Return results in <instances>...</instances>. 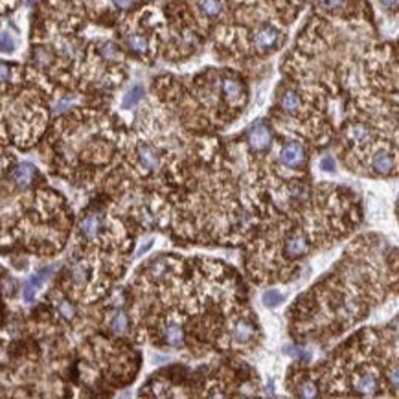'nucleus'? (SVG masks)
<instances>
[{"label": "nucleus", "instance_id": "nucleus-1", "mask_svg": "<svg viewBox=\"0 0 399 399\" xmlns=\"http://www.w3.org/2000/svg\"><path fill=\"white\" fill-rule=\"evenodd\" d=\"M55 267H46V269H41L37 274H33L28 282L24 283V289H22V298H24V302H33L35 300V295H37V291L45 285V282L48 280L51 272H53Z\"/></svg>", "mask_w": 399, "mask_h": 399}, {"label": "nucleus", "instance_id": "nucleus-2", "mask_svg": "<svg viewBox=\"0 0 399 399\" xmlns=\"http://www.w3.org/2000/svg\"><path fill=\"white\" fill-rule=\"evenodd\" d=\"M280 43H282V33L278 32L276 28L265 26V28H261V30L256 33L257 50L269 51V50H272V48H278Z\"/></svg>", "mask_w": 399, "mask_h": 399}, {"label": "nucleus", "instance_id": "nucleus-3", "mask_svg": "<svg viewBox=\"0 0 399 399\" xmlns=\"http://www.w3.org/2000/svg\"><path fill=\"white\" fill-rule=\"evenodd\" d=\"M280 160L287 167H298L303 162V148L298 142H289L282 148L280 153Z\"/></svg>", "mask_w": 399, "mask_h": 399}, {"label": "nucleus", "instance_id": "nucleus-4", "mask_svg": "<svg viewBox=\"0 0 399 399\" xmlns=\"http://www.w3.org/2000/svg\"><path fill=\"white\" fill-rule=\"evenodd\" d=\"M249 142L254 151H265L270 146V131L265 125H254L249 133Z\"/></svg>", "mask_w": 399, "mask_h": 399}, {"label": "nucleus", "instance_id": "nucleus-5", "mask_svg": "<svg viewBox=\"0 0 399 399\" xmlns=\"http://www.w3.org/2000/svg\"><path fill=\"white\" fill-rule=\"evenodd\" d=\"M11 177L19 186H28V184H32L33 177H35V167L30 162H22L13 169Z\"/></svg>", "mask_w": 399, "mask_h": 399}, {"label": "nucleus", "instance_id": "nucleus-6", "mask_svg": "<svg viewBox=\"0 0 399 399\" xmlns=\"http://www.w3.org/2000/svg\"><path fill=\"white\" fill-rule=\"evenodd\" d=\"M307 249L309 247H307L305 238H302V236H293V238L287 241V249H285V252H287V256L289 257H300L307 252Z\"/></svg>", "mask_w": 399, "mask_h": 399}, {"label": "nucleus", "instance_id": "nucleus-7", "mask_svg": "<svg viewBox=\"0 0 399 399\" xmlns=\"http://www.w3.org/2000/svg\"><path fill=\"white\" fill-rule=\"evenodd\" d=\"M372 166H373V169H375L377 173H381V175H388V173H390V171H392L394 162H392V158H390V154L385 153V151H379V153L373 154Z\"/></svg>", "mask_w": 399, "mask_h": 399}, {"label": "nucleus", "instance_id": "nucleus-8", "mask_svg": "<svg viewBox=\"0 0 399 399\" xmlns=\"http://www.w3.org/2000/svg\"><path fill=\"white\" fill-rule=\"evenodd\" d=\"M355 390L360 394H373L377 390V379H375V375L373 373H364V375H360L359 379L355 381Z\"/></svg>", "mask_w": 399, "mask_h": 399}, {"label": "nucleus", "instance_id": "nucleus-9", "mask_svg": "<svg viewBox=\"0 0 399 399\" xmlns=\"http://www.w3.org/2000/svg\"><path fill=\"white\" fill-rule=\"evenodd\" d=\"M140 160L149 169H154V167L158 166V156H156V153H154V149L151 146H140Z\"/></svg>", "mask_w": 399, "mask_h": 399}, {"label": "nucleus", "instance_id": "nucleus-10", "mask_svg": "<svg viewBox=\"0 0 399 399\" xmlns=\"http://www.w3.org/2000/svg\"><path fill=\"white\" fill-rule=\"evenodd\" d=\"M282 107H283V110H287V112H291V114H295L296 110L300 109V96H298L296 92H293V90L285 92V94L282 96Z\"/></svg>", "mask_w": 399, "mask_h": 399}, {"label": "nucleus", "instance_id": "nucleus-11", "mask_svg": "<svg viewBox=\"0 0 399 399\" xmlns=\"http://www.w3.org/2000/svg\"><path fill=\"white\" fill-rule=\"evenodd\" d=\"M100 225H101V221H100L98 215H87V217L81 221V232H83L87 238H92V236H96Z\"/></svg>", "mask_w": 399, "mask_h": 399}, {"label": "nucleus", "instance_id": "nucleus-12", "mask_svg": "<svg viewBox=\"0 0 399 399\" xmlns=\"http://www.w3.org/2000/svg\"><path fill=\"white\" fill-rule=\"evenodd\" d=\"M142 96H144V87H140V85L133 87V89L125 94V98H123V103H122L123 109H133L136 103L142 100Z\"/></svg>", "mask_w": 399, "mask_h": 399}, {"label": "nucleus", "instance_id": "nucleus-13", "mask_svg": "<svg viewBox=\"0 0 399 399\" xmlns=\"http://www.w3.org/2000/svg\"><path fill=\"white\" fill-rule=\"evenodd\" d=\"M252 335H254V329L249 322H238V326L234 329V337H236V341L238 342H247L250 339Z\"/></svg>", "mask_w": 399, "mask_h": 399}, {"label": "nucleus", "instance_id": "nucleus-14", "mask_svg": "<svg viewBox=\"0 0 399 399\" xmlns=\"http://www.w3.org/2000/svg\"><path fill=\"white\" fill-rule=\"evenodd\" d=\"M166 341L169 346H180L182 344V331L179 326H169L166 331Z\"/></svg>", "mask_w": 399, "mask_h": 399}, {"label": "nucleus", "instance_id": "nucleus-15", "mask_svg": "<svg viewBox=\"0 0 399 399\" xmlns=\"http://www.w3.org/2000/svg\"><path fill=\"white\" fill-rule=\"evenodd\" d=\"M110 329L114 333H125V329H127V316H125V313H116L114 318L110 320Z\"/></svg>", "mask_w": 399, "mask_h": 399}, {"label": "nucleus", "instance_id": "nucleus-16", "mask_svg": "<svg viewBox=\"0 0 399 399\" xmlns=\"http://www.w3.org/2000/svg\"><path fill=\"white\" fill-rule=\"evenodd\" d=\"M241 85L238 83V81H234V79H226L225 81V94L230 100H238V98H241Z\"/></svg>", "mask_w": 399, "mask_h": 399}, {"label": "nucleus", "instance_id": "nucleus-17", "mask_svg": "<svg viewBox=\"0 0 399 399\" xmlns=\"http://www.w3.org/2000/svg\"><path fill=\"white\" fill-rule=\"evenodd\" d=\"M283 302V296L282 293H278V291H267L263 295V303L267 305V307H276V305H280V303Z\"/></svg>", "mask_w": 399, "mask_h": 399}, {"label": "nucleus", "instance_id": "nucleus-18", "mask_svg": "<svg viewBox=\"0 0 399 399\" xmlns=\"http://www.w3.org/2000/svg\"><path fill=\"white\" fill-rule=\"evenodd\" d=\"M129 46L135 51H138V53H146L148 51V41L144 37H140V35H131L129 37Z\"/></svg>", "mask_w": 399, "mask_h": 399}, {"label": "nucleus", "instance_id": "nucleus-19", "mask_svg": "<svg viewBox=\"0 0 399 399\" xmlns=\"http://www.w3.org/2000/svg\"><path fill=\"white\" fill-rule=\"evenodd\" d=\"M316 396H318V390L311 381H305L300 385V398L302 399H316Z\"/></svg>", "mask_w": 399, "mask_h": 399}, {"label": "nucleus", "instance_id": "nucleus-20", "mask_svg": "<svg viewBox=\"0 0 399 399\" xmlns=\"http://www.w3.org/2000/svg\"><path fill=\"white\" fill-rule=\"evenodd\" d=\"M13 50H15V41H13V37L7 32H2L0 33V51L9 53V51H13Z\"/></svg>", "mask_w": 399, "mask_h": 399}, {"label": "nucleus", "instance_id": "nucleus-21", "mask_svg": "<svg viewBox=\"0 0 399 399\" xmlns=\"http://www.w3.org/2000/svg\"><path fill=\"white\" fill-rule=\"evenodd\" d=\"M202 9H204V13H208V15H219L221 13V7H223V4L221 2H200L199 4Z\"/></svg>", "mask_w": 399, "mask_h": 399}, {"label": "nucleus", "instance_id": "nucleus-22", "mask_svg": "<svg viewBox=\"0 0 399 399\" xmlns=\"http://www.w3.org/2000/svg\"><path fill=\"white\" fill-rule=\"evenodd\" d=\"M59 313H61L64 318H68V320H70L72 316H74V307H72L68 302H61V303H59Z\"/></svg>", "mask_w": 399, "mask_h": 399}, {"label": "nucleus", "instance_id": "nucleus-23", "mask_svg": "<svg viewBox=\"0 0 399 399\" xmlns=\"http://www.w3.org/2000/svg\"><path fill=\"white\" fill-rule=\"evenodd\" d=\"M351 138H353L355 142L364 140V138H368V131L364 127H353L351 129Z\"/></svg>", "mask_w": 399, "mask_h": 399}, {"label": "nucleus", "instance_id": "nucleus-24", "mask_svg": "<svg viewBox=\"0 0 399 399\" xmlns=\"http://www.w3.org/2000/svg\"><path fill=\"white\" fill-rule=\"evenodd\" d=\"M320 167L324 169V171H333L335 169V160L331 158V156H324L320 162Z\"/></svg>", "mask_w": 399, "mask_h": 399}, {"label": "nucleus", "instance_id": "nucleus-25", "mask_svg": "<svg viewBox=\"0 0 399 399\" xmlns=\"http://www.w3.org/2000/svg\"><path fill=\"white\" fill-rule=\"evenodd\" d=\"M7 77H9V68H7V64L0 63V81H7Z\"/></svg>", "mask_w": 399, "mask_h": 399}, {"label": "nucleus", "instance_id": "nucleus-26", "mask_svg": "<svg viewBox=\"0 0 399 399\" xmlns=\"http://www.w3.org/2000/svg\"><path fill=\"white\" fill-rule=\"evenodd\" d=\"M392 385H394V388H398V368L394 366V370H392Z\"/></svg>", "mask_w": 399, "mask_h": 399}, {"label": "nucleus", "instance_id": "nucleus-27", "mask_svg": "<svg viewBox=\"0 0 399 399\" xmlns=\"http://www.w3.org/2000/svg\"><path fill=\"white\" fill-rule=\"evenodd\" d=\"M114 6H118V7H131V6H135L133 2H114Z\"/></svg>", "mask_w": 399, "mask_h": 399}, {"label": "nucleus", "instance_id": "nucleus-28", "mask_svg": "<svg viewBox=\"0 0 399 399\" xmlns=\"http://www.w3.org/2000/svg\"><path fill=\"white\" fill-rule=\"evenodd\" d=\"M151 245H153V243H151V241H149V243L146 245V247H144V249H140V250L136 252V256H142V254H144V252H148L149 249H151Z\"/></svg>", "mask_w": 399, "mask_h": 399}]
</instances>
